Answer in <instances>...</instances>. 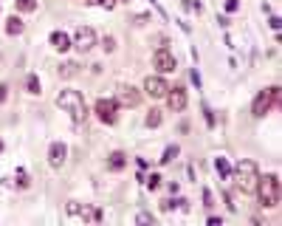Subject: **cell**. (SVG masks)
I'll use <instances>...</instances> for the list:
<instances>
[{
	"label": "cell",
	"mask_w": 282,
	"mask_h": 226,
	"mask_svg": "<svg viewBox=\"0 0 282 226\" xmlns=\"http://www.w3.org/2000/svg\"><path fill=\"white\" fill-rule=\"evenodd\" d=\"M175 204H178V201H169V198H167V201H161V209H164V212H169Z\"/></svg>",
	"instance_id": "obj_27"
},
{
	"label": "cell",
	"mask_w": 282,
	"mask_h": 226,
	"mask_svg": "<svg viewBox=\"0 0 282 226\" xmlns=\"http://www.w3.org/2000/svg\"><path fill=\"white\" fill-rule=\"evenodd\" d=\"M257 181H260V170L251 158H243V161L234 167V184H237V190L243 195H254L257 190Z\"/></svg>",
	"instance_id": "obj_1"
},
{
	"label": "cell",
	"mask_w": 282,
	"mask_h": 226,
	"mask_svg": "<svg viewBox=\"0 0 282 226\" xmlns=\"http://www.w3.org/2000/svg\"><path fill=\"white\" fill-rule=\"evenodd\" d=\"M167 91H169V85H167V79H164V77H147V79H144V93H147L150 99L167 96Z\"/></svg>",
	"instance_id": "obj_8"
},
{
	"label": "cell",
	"mask_w": 282,
	"mask_h": 226,
	"mask_svg": "<svg viewBox=\"0 0 282 226\" xmlns=\"http://www.w3.org/2000/svg\"><path fill=\"white\" fill-rule=\"evenodd\" d=\"M88 3H91V6H102V0H88Z\"/></svg>",
	"instance_id": "obj_30"
},
{
	"label": "cell",
	"mask_w": 282,
	"mask_h": 226,
	"mask_svg": "<svg viewBox=\"0 0 282 226\" xmlns=\"http://www.w3.org/2000/svg\"><path fill=\"white\" fill-rule=\"evenodd\" d=\"M135 223H153L155 226V218L147 215V212H138V215H135Z\"/></svg>",
	"instance_id": "obj_22"
},
{
	"label": "cell",
	"mask_w": 282,
	"mask_h": 226,
	"mask_svg": "<svg viewBox=\"0 0 282 226\" xmlns=\"http://www.w3.org/2000/svg\"><path fill=\"white\" fill-rule=\"evenodd\" d=\"M124 3H130V0H124Z\"/></svg>",
	"instance_id": "obj_33"
},
{
	"label": "cell",
	"mask_w": 282,
	"mask_h": 226,
	"mask_svg": "<svg viewBox=\"0 0 282 226\" xmlns=\"http://www.w3.org/2000/svg\"><path fill=\"white\" fill-rule=\"evenodd\" d=\"M79 74V63H65V65H59V77H77Z\"/></svg>",
	"instance_id": "obj_16"
},
{
	"label": "cell",
	"mask_w": 282,
	"mask_h": 226,
	"mask_svg": "<svg viewBox=\"0 0 282 226\" xmlns=\"http://www.w3.org/2000/svg\"><path fill=\"white\" fill-rule=\"evenodd\" d=\"M56 107H62L74 122H82L88 116V107H85V99L79 91H62L56 96Z\"/></svg>",
	"instance_id": "obj_3"
},
{
	"label": "cell",
	"mask_w": 282,
	"mask_h": 226,
	"mask_svg": "<svg viewBox=\"0 0 282 226\" xmlns=\"http://www.w3.org/2000/svg\"><path fill=\"white\" fill-rule=\"evenodd\" d=\"M17 184H20V187H28V176H26V170H17Z\"/></svg>",
	"instance_id": "obj_24"
},
{
	"label": "cell",
	"mask_w": 282,
	"mask_h": 226,
	"mask_svg": "<svg viewBox=\"0 0 282 226\" xmlns=\"http://www.w3.org/2000/svg\"><path fill=\"white\" fill-rule=\"evenodd\" d=\"M23 28H26V26H23V20H20V17H17V14H14V17H9V20H6V31H9V34H20Z\"/></svg>",
	"instance_id": "obj_15"
},
{
	"label": "cell",
	"mask_w": 282,
	"mask_h": 226,
	"mask_svg": "<svg viewBox=\"0 0 282 226\" xmlns=\"http://www.w3.org/2000/svg\"><path fill=\"white\" fill-rule=\"evenodd\" d=\"M237 6H240L237 0H226V9H229V12H237Z\"/></svg>",
	"instance_id": "obj_28"
},
{
	"label": "cell",
	"mask_w": 282,
	"mask_h": 226,
	"mask_svg": "<svg viewBox=\"0 0 282 226\" xmlns=\"http://www.w3.org/2000/svg\"><path fill=\"white\" fill-rule=\"evenodd\" d=\"M124 167H127V155L121 153V150H116V153L107 155V170H113V173H121Z\"/></svg>",
	"instance_id": "obj_13"
},
{
	"label": "cell",
	"mask_w": 282,
	"mask_h": 226,
	"mask_svg": "<svg viewBox=\"0 0 282 226\" xmlns=\"http://www.w3.org/2000/svg\"><path fill=\"white\" fill-rule=\"evenodd\" d=\"M14 6L20 12H37V0H14Z\"/></svg>",
	"instance_id": "obj_20"
},
{
	"label": "cell",
	"mask_w": 282,
	"mask_h": 226,
	"mask_svg": "<svg viewBox=\"0 0 282 226\" xmlns=\"http://www.w3.org/2000/svg\"><path fill=\"white\" fill-rule=\"evenodd\" d=\"M279 105V88H265V91L257 93V99H254V105H251V113L257 116V119H262V116H268L271 113V107Z\"/></svg>",
	"instance_id": "obj_4"
},
{
	"label": "cell",
	"mask_w": 282,
	"mask_h": 226,
	"mask_svg": "<svg viewBox=\"0 0 282 226\" xmlns=\"http://www.w3.org/2000/svg\"><path fill=\"white\" fill-rule=\"evenodd\" d=\"M102 48H105L107 54H110V51L116 48V40H113V37H105V42H102Z\"/></svg>",
	"instance_id": "obj_25"
},
{
	"label": "cell",
	"mask_w": 282,
	"mask_h": 226,
	"mask_svg": "<svg viewBox=\"0 0 282 226\" xmlns=\"http://www.w3.org/2000/svg\"><path fill=\"white\" fill-rule=\"evenodd\" d=\"M68 212L70 215H79V218H85V220H102V212L99 209H93V206H79V204H68Z\"/></svg>",
	"instance_id": "obj_12"
},
{
	"label": "cell",
	"mask_w": 282,
	"mask_h": 226,
	"mask_svg": "<svg viewBox=\"0 0 282 226\" xmlns=\"http://www.w3.org/2000/svg\"><path fill=\"white\" fill-rule=\"evenodd\" d=\"M0 150H3V141H0Z\"/></svg>",
	"instance_id": "obj_32"
},
{
	"label": "cell",
	"mask_w": 282,
	"mask_h": 226,
	"mask_svg": "<svg viewBox=\"0 0 282 226\" xmlns=\"http://www.w3.org/2000/svg\"><path fill=\"white\" fill-rule=\"evenodd\" d=\"M203 206H206V209H209V206H215V198H212L209 190H203Z\"/></svg>",
	"instance_id": "obj_26"
},
{
	"label": "cell",
	"mask_w": 282,
	"mask_h": 226,
	"mask_svg": "<svg viewBox=\"0 0 282 226\" xmlns=\"http://www.w3.org/2000/svg\"><path fill=\"white\" fill-rule=\"evenodd\" d=\"M48 40H51V45H54L56 51H68L70 48V37L65 34V31H54Z\"/></svg>",
	"instance_id": "obj_14"
},
{
	"label": "cell",
	"mask_w": 282,
	"mask_h": 226,
	"mask_svg": "<svg viewBox=\"0 0 282 226\" xmlns=\"http://www.w3.org/2000/svg\"><path fill=\"white\" fill-rule=\"evenodd\" d=\"M9 96V85H0V102H6Z\"/></svg>",
	"instance_id": "obj_29"
},
{
	"label": "cell",
	"mask_w": 282,
	"mask_h": 226,
	"mask_svg": "<svg viewBox=\"0 0 282 226\" xmlns=\"http://www.w3.org/2000/svg\"><path fill=\"white\" fill-rule=\"evenodd\" d=\"M65 155H68V147H65L62 141H54V144H51V150H48V164L54 170H59L65 164Z\"/></svg>",
	"instance_id": "obj_11"
},
{
	"label": "cell",
	"mask_w": 282,
	"mask_h": 226,
	"mask_svg": "<svg viewBox=\"0 0 282 226\" xmlns=\"http://www.w3.org/2000/svg\"><path fill=\"white\" fill-rule=\"evenodd\" d=\"M96 116L105 122V125H116V122H119V102H116V99H99Z\"/></svg>",
	"instance_id": "obj_6"
},
{
	"label": "cell",
	"mask_w": 282,
	"mask_h": 226,
	"mask_svg": "<svg viewBox=\"0 0 282 226\" xmlns=\"http://www.w3.org/2000/svg\"><path fill=\"white\" fill-rule=\"evenodd\" d=\"M119 105H124V107H135L141 102V93H138V88H133V85H121L119 88V99H116Z\"/></svg>",
	"instance_id": "obj_10"
},
{
	"label": "cell",
	"mask_w": 282,
	"mask_h": 226,
	"mask_svg": "<svg viewBox=\"0 0 282 226\" xmlns=\"http://www.w3.org/2000/svg\"><path fill=\"white\" fill-rule=\"evenodd\" d=\"M26 85H28V93H40V79H37V74H31Z\"/></svg>",
	"instance_id": "obj_21"
},
{
	"label": "cell",
	"mask_w": 282,
	"mask_h": 226,
	"mask_svg": "<svg viewBox=\"0 0 282 226\" xmlns=\"http://www.w3.org/2000/svg\"><path fill=\"white\" fill-rule=\"evenodd\" d=\"M147 187H150V190H158V187H161V176H155V173H153V176L147 178Z\"/></svg>",
	"instance_id": "obj_23"
},
{
	"label": "cell",
	"mask_w": 282,
	"mask_h": 226,
	"mask_svg": "<svg viewBox=\"0 0 282 226\" xmlns=\"http://www.w3.org/2000/svg\"><path fill=\"white\" fill-rule=\"evenodd\" d=\"M215 167H218V173H220V178H229V176H232V167H229V161H226L223 155H220L218 161H215Z\"/></svg>",
	"instance_id": "obj_19"
},
{
	"label": "cell",
	"mask_w": 282,
	"mask_h": 226,
	"mask_svg": "<svg viewBox=\"0 0 282 226\" xmlns=\"http://www.w3.org/2000/svg\"><path fill=\"white\" fill-rule=\"evenodd\" d=\"M77 51H91L93 45H96V31H93L91 26H79L77 31H74V42H70Z\"/></svg>",
	"instance_id": "obj_5"
},
{
	"label": "cell",
	"mask_w": 282,
	"mask_h": 226,
	"mask_svg": "<svg viewBox=\"0 0 282 226\" xmlns=\"http://www.w3.org/2000/svg\"><path fill=\"white\" fill-rule=\"evenodd\" d=\"M257 198H260V204L265 206V209H274L276 204H279V176H260V181H257Z\"/></svg>",
	"instance_id": "obj_2"
},
{
	"label": "cell",
	"mask_w": 282,
	"mask_h": 226,
	"mask_svg": "<svg viewBox=\"0 0 282 226\" xmlns=\"http://www.w3.org/2000/svg\"><path fill=\"white\" fill-rule=\"evenodd\" d=\"M153 65L161 71V74H172V71L178 68L175 54H172L169 48H158V51H155V54H153Z\"/></svg>",
	"instance_id": "obj_7"
},
{
	"label": "cell",
	"mask_w": 282,
	"mask_h": 226,
	"mask_svg": "<svg viewBox=\"0 0 282 226\" xmlns=\"http://www.w3.org/2000/svg\"><path fill=\"white\" fill-rule=\"evenodd\" d=\"M167 105H169V110H175V113L186 110V91H183L181 85H175V88L167 91Z\"/></svg>",
	"instance_id": "obj_9"
},
{
	"label": "cell",
	"mask_w": 282,
	"mask_h": 226,
	"mask_svg": "<svg viewBox=\"0 0 282 226\" xmlns=\"http://www.w3.org/2000/svg\"><path fill=\"white\" fill-rule=\"evenodd\" d=\"M161 122H164L161 110H155V107H153V110L147 113V119H144V125H147V127H158V125H161Z\"/></svg>",
	"instance_id": "obj_18"
},
{
	"label": "cell",
	"mask_w": 282,
	"mask_h": 226,
	"mask_svg": "<svg viewBox=\"0 0 282 226\" xmlns=\"http://www.w3.org/2000/svg\"><path fill=\"white\" fill-rule=\"evenodd\" d=\"M181 3H183V6H189V0H181Z\"/></svg>",
	"instance_id": "obj_31"
},
{
	"label": "cell",
	"mask_w": 282,
	"mask_h": 226,
	"mask_svg": "<svg viewBox=\"0 0 282 226\" xmlns=\"http://www.w3.org/2000/svg\"><path fill=\"white\" fill-rule=\"evenodd\" d=\"M178 153H181V147H178V144H169V147L164 150V155L158 158V161H161V164H169L172 158H178Z\"/></svg>",
	"instance_id": "obj_17"
}]
</instances>
